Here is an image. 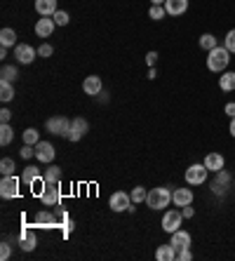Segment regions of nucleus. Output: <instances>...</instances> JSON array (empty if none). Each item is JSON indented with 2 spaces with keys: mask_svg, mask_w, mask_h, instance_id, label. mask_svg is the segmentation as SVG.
Wrapping results in <instances>:
<instances>
[{
  "mask_svg": "<svg viewBox=\"0 0 235 261\" xmlns=\"http://www.w3.org/2000/svg\"><path fill=\"white\" fill-rule=\"evenodd\" d=\"M228 64H231V52H228L226 47H214L207 57V68L212 73H224L228 68Z\"/></svg>",
  "mask_w": 235,
  "mask_h": 261,
  "instance_id": "obj_1",
  "label": "nucleus"
},
{
  "mask_svg": "<svg viewBox=\"0 0 235 261\" xmlns=\"http://www.w3.org/2000/svg\"><path fill=\"white\" fill-rule=\"evenodd\" d=\"M172 202V191L165 189V186H158V189L148 191V198H146V205L151 209H165Z\"/></svg>",
  "mask_w": 235,
  "mask_h": 261,
  "instance_id": "obj_2",
  "label": "nucleus"
},
{
  "mask_svg": "<svg viewBox=\"0 0 235 261\" xmlns=\"http://www.w3.org/2000/svg\"><path fill=\"white\" fill-rule=\"evenodd\" d=\"M207 174L209 170L205 167V162H195V165H190L186 170V184L188 186H202L207 181Z\"/></svg>",
  "mask_w": 235,
  "mask_h": 261,
  "instance_id": "obj_3",
  "label": "nucleus"
},
{
  "mask_svg": "<svg viewBox=\"0 0 235 261\" xmlns=\"http://www.w3.org/2000/svg\"><path fill=\"white\" fill-rule=\"evenodd\" d=\"M87 132H90V123H87L85 118H73V120H71V130H68L66 139H68V141H80Z\"/></svg>",
  "mask_w": 235,
  "mask_h": 261,
  "instance_id": "obj_4",
  "label": "nucleus"
},
{
  "mask_svg": "<svg viewBox=\"0 0 235 261\" xmlns=\"http://www.w3.org/2000/svg\"><path fill=\"white\" fill-rule=\"evenodd\" d=\"M19 184H21V181H19L14 174L2 177V181H0V196H2L5 200L17 198V196H19Z\"/></svg>",
  "mask_w": 235,
  "mask_h": 261,
  "instance_id": "obj_5",
  "label": "nucleus"
},
{
  "mask_svg": "<svg viewBox=\"0 0 235 261\" xmlns=\"http://www.w3.org/2000/svg\"><path fill=\"white\" fill-rule=\"evenodd\" d=\"M181 221H183V214H181L179 209H170V212H165L160 224H163L165 233H174V231H179L181 228Z\"/></svg>",
  "mask_w": 235,
  "mask_h": 261,
  "instance_id": "obj_6",
  "label": "nucleus"
},
{
  "mask_svg": "<svg viewBox=\"0 0 235 261\" xmlns=\"http://www.w3.org/2000/svg\"><path fill=\"white\" fill-rule=\"evenodd\" d=\"M47 132H52V134H59V136H66L68 134V130H71V120L63 116H57V118H50L45 123Z\"/></svg>",
  "mask_w": 235,
  "mask_h": 261,
  "instance_id": "obj_7",
  "label": "nucleus"
},
{
  "mask_svg": "<svg viewBox=\"0 0 235 261\" xmlns=\"http://www.w3.org/2000/svg\"><path fill=\"white\" fill-rule=\"evenodd\" d=\"M43 205L45 207H57L59 200H61V191H59V184H45V191H43Z\"/></svg>",
  "mask_w": 235,
  "mask_h": 261,
  "instance_id": "obj_8",
  "label": "nucleus"
},
{
  "mask_svg": "<svg viewBox=\"0 0 235 261\" xmlns=\"http://www.w3.org/2000/svg\"><path fill=\"white\" fill-rule=\"evenodd\" d=\"M129 205H132V196H127L125 191H116L109 200V207L113 209V212H125Z\"/></svg>",
  "mask_w": 235,
  "mask_h": 261,
  "instance_id": "obj_9",
  "label": "nucleus"
},
{
  "mask_svg": "<svg viewBox=\"0 0 235 261\" xmlns=\"http://www.w3.org/2000/svg\"><path fill=\"white\" fill-rule=\"evenodd\" d=\"M228 186H231V174H228L226 170H219L214 181H212V193H214V196H221Z\"/></svg>",
  "mask_w": 235,
  "mask_h": 261,
  "instance_id": "obj_10",
  "label": "nucleus"
},
{
  "mask_svg": "<svg viewBox=\"0 0 235 261\" xmlns=\"http://www.w3.org/2000/svg\"><path fill=\"white\" fill-rule=\"evenodd\" d=\"M14 57H17L19 64H31L38 57V50H33V47L26 45V43H21V45L14 47Z\"/></svg>",
  "mask_w": 235,
  "mask_h": 261,
  "instance_id": "obj_11",
  "label": "nucleus"
},
{
  "mask_svg": "<svg viewBox=\"0 0 235 261\" xmlns=\"http://www.w3.org/2000/svg\"><path fill=\"white\" fill-rule=\"evenodd\" d=\"M55 146L50 144V141H38L36 144V158L40 162H52L55 160Z\"/></svg>",
  "mask_w": 235,
  "mask_h": 261,
  "instance_id": "obj_12",
  "label": "nucleus"
},
{
  "mask_svg": "<svg viewBox=\"0 0 235 261\" xmlns=\"http://www.w3.org/2000/svg\"><path fill=\"white\" fill-rule=\"evenodd\" d=\"M55 28H57V24H55V19L52 17L38 19L36 21V36L38 38H50L52 33H55Z\"/></svg>",
  "mask_w": 235,
  "mask_h": 261,
  "instance_id": "obj_13",
  "label": "nucleus"
},
{
  "mask_svg": "<svg viewBox=\"0 0 235 261\" xmlns=\"http://www.w3.org/2000/svg\"><path fill=\"white\" fill-rule=\"evenodd\" d=\"M165 9L170 17H181L188 9V0H165Z\"/></svg>",
  "mask_w": 235,
  "mask_h": 261,
  "instance_id": "obj_14",
  "label": "nucleus"
},
{
  "mask_svg": "<svg viewBox=\"0 0 235 261\" xmlns=\"http://www.w3.org/2000/svg\"><path fill=\"white\" fill-rule=\"evenodd\" d=\"M205 167H207L209 172H219L226 167V158L221 153H207L205 155Z\"/></svg>",
  "mask_w": 235,
  "mask_h": 261,
  "instance_id": "obj_15",
  "label": "nucleus"
},
{
  "mask_svg": "<svg viewBox=\"0 0 235 261\" xmlns=\"http://www.w3.org/2000/svg\"><path fill=\"white\" fill-rule=\"evenodd\" d=\"M172 202L176 205V207H186V205H190V202H193V191L190 189H176L172 193Z\"/></svg>",
  "mask_w": 235,
  "mask_h": 261,
  "instance_id": "obj_16",
  "label": "nucleus"
},
{
  "mask_svg": "<svg viewBox=\"0 0 235 261\" xmlns=\"http://www.w3.org/2000/svg\"><path fill=\"white\" fill-rule=\"evenodd\" d=\"M82 92L90 94V97H97V94L101 92V78L99 75H87L85 82H82Z\"/></svg>",
  "mask_w": 235,
  "mask_h": 261,
  "instance_id": "obj_17",
  "label": "nucleus"
},
{
  "mask_svg": "<svg viewBox=\"0 0 235 261\" xmlns=\"http://www.w3.org/2000/svg\"><path fill=\"white\" fill-rule=\"evenodd\" d=\"M36 12L40 17H55L57 0H36Z\"/></svg>",
  "mask_w": 235,
  "mask_h": 261,
  "instance_id": "obj_18",
  "label": "nucleus"
},
{
  "mask_svg": "<svg viewBox=\"0 0 235 261\" xmlns=\"http://www.w3.org/2000/svg\"><path fill=\"white\" fill-rule=\"evenodd\" d=\"M170 243L174 245V247H176V252H179V250H183V247H190V233H186V231H174L172 233V240H170Z\"/></svg>",
  "mask_w": 235,
  "mask_h": 261,
  "instance_id": "obj_19",
  "label": "nucleus"
},
{
  "mask_svg": "<svg viewBox=\"0 0 235 261\" xmlns=\"http://www.w3.org/2000/svg\"><path fill=\"white\" fill-rule=\"evenodd\" d=\"M155 259L158 261H174L176 259V247L172 243L170 245H160L158 247V252H155Z\"/></svg>",
  "mask_w": 235,
  "mask_h": 261,
  "instance_id": "obj_20",
  "label": "nucleus"
},
{
  "mask_svg": "<svg viewBox=\"0 0 235 261\" xmlns=\"http://www.w3.org/2000/svg\"><path fill=\"white\" fill-rule=\"evenodd\" d=\"M219 87L221 92H235V73L233 71H224L219 78Z\"/></svg>",
  "mask_w": 235,
  "mask_h": 261,
  "instance_id": "obj_21",
  "label": "nucleus"
},
{
  "mask_svg": "<svg viewBox=\"0 0 235 261\" xmlns=\"http://www.w3.org/2000/svg\"><path fill=\"white\" fill-rule=\"evenodd\" d=\"M38 179H40V170H38L36 165L26 167V170H24V174H21V181H24L26 186H31V184H33V181H38Z\"/></svg>",
  "mask_w": 235,
  "mask_h": 261,
  "instance_id": "obj_22",
  "label": "nucleus"
},
{
  "mask_svg": "<svg viewBox=\"0 0 235 261\" xmlns=\"http://www.w3.org/2000/svg\"><path fill=\"white\" fill-rule=\"evenodd\" d=\"M0 43L2 47H12L17 43V33H14V28H2L0 31Z\"/></svg>",
  "mask_w": 235,
  "mask_h": 261,
  "instance_id": "obj_23",
  "label": "nucleus"
},
{
  "mask_svg": "<svg viewBox=\"0 0 235 261\" xmlns=\"http://www.w3.org/2000/svg\"><path fill=\"white\" fill-rule=\"evenodd\" d=\"M198 45L202 47V50L212 52V50H214V47L219 45V40H217L214 36H212V33H202V36H200V40H198Z\"/></svg>",
  "mask_w": 235,
  "mask_h": 261,
  "instance_id": "obj_24",
  "label": "nucleus"
},
{
  "mask_svg": "<svg viewBox=\"0 0 235 261\" xmlns=\"http://www.w3.org/2000/svg\"><path fill=\"white\" fill-rule=\"evenodd\" d=\"M0 99L5 101V104L14 99V87H12V82L0 80Z\"/></svg>",
  "mask_w": 235,
  "mask_h": 261,
  "instance_id": "obj_25",
  "label": "nucleus"
},
{
  "mask_svg": "<svg viewBox=\"0 0 235 261\" xmlns=\"http://www.w3.org/2000/svg\"><path fill=\"white\" fill-rule=\"evenodd\" d=\"M19 245H21V250H24V252H31V250H36V235L28 233V231H24V235H21Z\"/></svg>",
  "mask_w": 235,
  "mask_h": 261,
  "instance_id": "obj_26",
  "label": "nucleus"
},
{
  "mask_svg": "<svg viewBox=\"0 0 235 261\" xmlns=\"http://www.w3.org/2000/svg\"><path fill=\"white\" fill-rule=\"evenodd\" d=\"M45 181L47 184H59L61 181V167L52 165L50 170H45Z\"/></svg>",
  "mask_w": 235,
  "mask_h": 261,
  "instance_id": "obj_27",
  "label": "nucleus"
},
{
  "mask_svg": "<svg viewBox=\"0 0 235 261\" xmlns=\"http://www.w3.org/2000/svg\"><path fill=\"white\" fill-rule=\"evenodd\" d=\"M19 78V71L14 66H2V71H0V80L5 82H14Z\"/></svg>",
  "mask_w": 235,
  "mask_h": 261,
  "instance_id": "obj_28",
  "label": "nucleus"
},
{
  "mask_svg": "<svg viewBox=\"0 0 235 261\" xmlns=\"http://www.w3.org/2000/svg\"><path fill=\"white\" fill-rule=\"evenodd\" d=\"M38 141H40V132H38L36 127H28V130H24V144L36 146Z\"/></svg>",
  "mask_w": 235,
  "mask_h": 261,
  "instance_id": "obj_29",
  "label": "nucleus"
},
{
  "mask_svg": "<svg viewBox=\"0 0 235 261\" xmlns=\"http://www.w3.org/2000/svg\"><path fill=\"white\" fill-rule=\"evenodd\" d=\"M12 136H14V130L9 127V123H2V127H0V144L7 146L12 141Z\"/></svg>",
  "mask_w": 235,
  "mask_h": 261,
  "instance_id": "obj_30",
  "label": "nucleus"
},
{
  "mask_svg": "<svg viewBox=\"0 0 235 261\" xmlns=\"http://www.w3.org/2000/svg\"><path fill=\"white\" fill-rule=\"evenodd\" d=\"M55 221V214H50V212H38L36 214V226H52Z\"/></svg>",
  "mask_w": 235,
  "mask_h": 261,
  "instance_id": "obj_31",
  "label": "nucleus"
},
{
  "mask_svg": "<svg viewBox=\"0 0 235 261\" xmlns=\"http://www.w3.org/2000/svg\"><path fill=\"white\" fill-rule=\"evenodd\" d=\"M14 170H17V165H14V160H12V158H2V160H0V172H2V177L14 174Z\"/></svg>",
  "mask_w": 235,
  "mask_h": 261,
  "instance_id": "obj_32",
  "label": "nucleus"
},
{
  "mask_svg": "<svg viewBox=\"0 0 235 261\" xmlns=\"http://www.w3.org/2000/svg\"><path fill=\"white\" fill-rule=\"evenodd\" d=\"M129 196H132V202H146V198H148V191H146L144 186H134Z\"/></svg>",
  "mask_w": 235,
  "mask_h": 261,
  "instance_id": "obj_33",
  "label": "nucleus"
},
{
  "mask_svg": "<svg viewBox=\"0 0 235 261\" xmlns=\"http://www.w3.org/2000/svg\"><path fill=\"white\" fill-rule=\"evenodd\" d=\"M165 14H167V9H165L163 5H151V9H148V17L155 19V21L165 19Z\"/></svg>",
  "mask_w": 235,
  "mask_h": 261,
  "instance_id": "obj_34",
  "label": "nucleus"
},
{
  "mask_svg": "<svg viewBox=\"0 0 235 261\" xmlns=\"http://www.w3.org/2000/svg\"><path fill=\"white\" fill-rule=\"evenodd\" d=\"M224 47H226L231 54H235V28L226 33V40H224Z\"/></svg>",
  "mask_w": 235,
  "mask_h": 261,
  "instance_id": "obj_35",
  "label": "nucleus"
},
{
  "mask_svg": "<svg viewBox=\"0 0 235 261\" xmlns=\"http://www.w3.org/2000/svg\"><path fill=\"white\" fill-rule=\"evenodd\" d=\"M55 24L57 26H66V24H68V14H66V12H63V9H57L55 12Z\"/></svg>",
  "mask_w": 235,
  "mask_h": 261,
  "instance_id": "obj_36",
  "label": "nucleus"
},
{
  "mask_svg": "<svg viewBox=\"0 0 235 261\" xmlns=\"http://www.w3.org/2000/svg\"><path fill=\"white\" fill-rule=\"evenodd\" d=\"M176 259H179V261H190V259H193L190 247H183V250H179V252H176Z\"/></svg>",
  "mask_w": 235,
  "mask_h": 261,
  "instance_id": "obj_37",
  "label": "nucleus"
},
{
  "mask_svg": "<svg viewBox=\"0 0 235 261\" xmlns=\"http://www.w3.org/2000/svg\"><path fill=\"white\" fill-rule=\"evenodd\" d=\"M52 52H55V47L47 45V43H45V45L38 47V57H52Z\"/></svg>",
  "mask_w": 235,
  "mask_h": 261,
  "instance_id": "obj_38",
  "label": "nucleus"
},
{
  "mask_svg": "<svg viewBox=\"0 0 235 261\" xmlns=\"http://www.w3.org/2000/svg\"><path fill=\"white\" fill-rule=\"evenodd\" d=\"M36 155V146H28V144H24V148H21V158H33Z\"/></svg>",
  "mask_w": 235,
  "mask_h": 261,
  "instance_id": "obj_39",
  "label": "nucleus"
},
{
  "mask_svg": "<svg viewBox=\"0 0 235 261\" xmlns=\"http://www.w3.org/2000/svg\"><path fill=\"white\" fill-rule=\"evenodd\" d=\"M9 254H12L9 245H7V243H2V245H0V259H2V261H7V259H9Z\"/></svg>",
  "mask_w": 235,
  "mask_h": 261,
  "instance_id": "obj_40",
  "label": "nucleus"
},
{
  "mask_svg": "<svg viewBox=\"0 0 235 261\" xmlns=\"http://www.w3.org/2000/svg\"><path fill=\"white\" fill-rule=\"evenodd\" d=\"M155 62H158V52L151 50V52L146 54V64H148V66H155Z\"/></svg>",
  "mask_w": 235,
  "mask_h": 261,
  "instance_id": "obj_41",
  "label": "nucleus"
},
{
  "mask_svg": "<svg viewBox=\"0 0 235 261\" xmlns=\"http://www.w3.org/2000/svg\"><path fill=\"white\" fill-rule=\"evenodd\" d=\"M181 214H183V219H193V214H195V209L190 207V205H186V207H181Z\"/></svg>",
  "mask_w": 235,
  "mask_h": 261,
  "instance_id": "obj_42",
  "label": "nucleus"
},
{
  "mask_svg": "<svg viewBox=\"0 0 235 261\" xmlns=\"http://www.w3.org/2000/svg\"><path fill=\"white\" fill-rule=\"evenodd\" d=\"M0 120H2V123H9V120H12V111H9V108H2V111H0Z\"/></svg>",
  "mask_w": 235,
  "mask_h": 261,
  "instance_id": "obj_43",
  "label": "nucleus"
},
{
  "mask_svg": "<svg viewBox=\"0 0 235 261\" xmlns=\"http://www.w3.org/2000/svg\"><path fill=\"white\" fill-rule=\"evenodd\" d=\"M224 113H226L228 118H235V101H231V104H226V108H224Z\"/></svg>",
  "mask_w": 235,
  "mask_h": 261,
  "instance_id": "obj_44",
  "label": "nucleus"
},
{
  "mask_svg": "<svg viewBox=\"0 0 235 261\" xmlns=\"http://www.w3.org/2000/svg\"><path fill=\"white\" fill-rule=\"evenodd\" d=\"M148 78H151V80H153V78H158V71H155L153 66H151V68H148Z\"/></svg>",
  "mask_w": 235,
  "mask_h": 261,
  "instance_id": "obj_45",
  "label": "nucleus"
},
{
  "mask_svg": "<svg viewBox=\"0 0 235 261\" xmlns=\"http://www.w3.org/2000/svg\"><path fill=\"white\" fill-rule=\"evenodd\" d=\"M97 97H99V101H101V104H106V101H109V94H104V92H99Z\"/></svg>",
  "mask_w": 235,
  "mask_h": 261,
  "instance_id": "obj_46",
  "label": "nucleus"
},
{
  "mask_svg": "<svg viewBox=\"0 0 235 261\" xmlns=\"http://www.w3.org/2000/svg\"><path fill=\"white\" fill-rule=\"evenodd\" d=\"M228 130H231V134L235 136V118H231V127H228Z\"/></svg>",
  "mask_w": 235,
  "mask_h": 261,
  "instance_id": "obj_47",
  "label": "nucleus"
},
{
  "mask_svg": "<svg viewBox=\"0 0 235 261\" xmlns=\"http://www.w3.org/2000/svg\"><path fill=\"white\" fill-rule=\"evenodd\" d=\"M153 5H165V0H151Z\"/></svg>",
  "mask_w": 235,
  "mask_h": 261,
  "instance_id": "obj_48",
  "label": "nucleus"
}]
</instances>
